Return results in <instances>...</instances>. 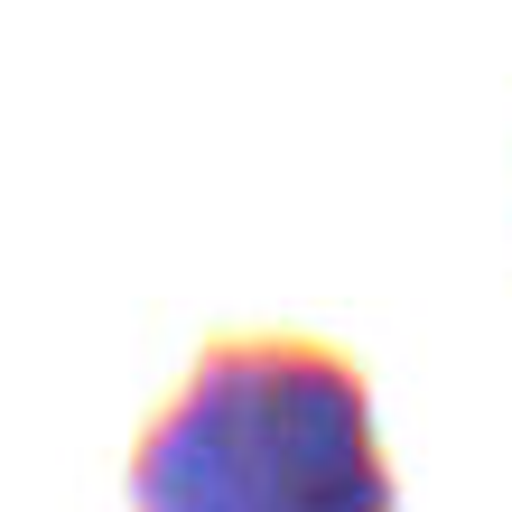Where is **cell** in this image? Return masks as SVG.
Here are the masks:
<instances>
[{"label":"cell","instance_id":"cell-1","mask_svg":"<svg viewBox=\"0 0 512 512\" xmlns=\"http://www.w3.org/2000/svg\"><path fill=\"white\" fill-rule=\"evenodd\" d=\"M131 494L149 512H382L401 485L345 345L205 336L131 447Z\"/></svg>","mask_w":512,"mask_h":512}]
</instances>
